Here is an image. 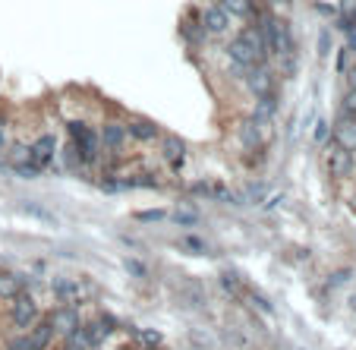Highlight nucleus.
<instances>
[{"label": "nucleus", "instance_id": "nucleus-1", "mask_svg": "<svg viewBox=\"0 0 356 350\" xmlns=\"http://www.w3.org/2000/svg\"><path fill=\"white\" fill-rule=\"evenodd\" d=\"M10 319H13L16 328H32V325L38 322V303H35L26 290H19V294L13 296V316Z\"/></svg>", "mask_w": 356, "mask_h": 350}, {"label": "nucleus", "instance_id": "nucleus-2", "mask_svg": "<svg viewBox=\"0 0 356 350\" xmlns=\"http://www.w3.org/2000/svg\"><path fill=\"white\" fill-rule=\"evenodd\" d=\"M246 79V88L256 98H262V95H271L275 92V76H271V70L265 67V63H256V67H249V73L243 76Z\"/></svg>", "mask_w": 356, "mask_h": 350}, {"label": "nucleus", "instance_id": "nucleus-3", "mask_svg": "<svg viewBox=\"0 0 356 350\" xmlns=\"http://www.w3.org/2000/svg\"><path fill=\"white\" fill-rule=\"evenodd\" d=\"M227 57L230 61H236V63H246V67H256V63H265L262 57L256 54V47L249 45L243 35H236V38H230L227 41Z\"/></svg>", "mask_w": 356, "mask_h": 350}, {"label": "nucleus", "instance_id": "nucleus-4", "mask_svg": "<svg viewBox=\"0 0 356 350\" xmlns=\"http://www.w3.org/2000/svg\"><path fill=\"white\" fill-rule=\"evenodd\" d=\"M199 22L205 26V32H209V35H224V32L230 29V16L224 13L218 3H209V7L202 10V13H199Z\"/></svg>", "mask_w": 356, "mask_h": 350}, {"label": "nucleus", "instance_id": "nucleus-5", "mask_svg": "<svg viewBox=\"0 0 356 350\" xmlns=\"http://www.w3.org/2000/svg\"><path fill=\"white\" fill-rule=\"evenodd\" d=\"M54 155H57V139L51 133L38 136V139L32 142V164H38L41 170H44L47 164H54Z\"/></svg>", "mask_w": 356, "mask_h": 350}, {"label": "nucleus", "instance_id": "nucleus-6", "mask_svg": "<svg viewBox=\"0 0 356 350\" xmlns=\"http://www.w3.org/2000/svg\"><path fill=\"white\" fill-rule=\"evenodd\" d=\"M328 170L334 177H347L353 170V148H343V145H334L328 152Z\"/></svg>", "mask_w": 356, "mask_h": 350}, {"label": "nucleus", "instance_id": "nucleus-7", "mask_svg": "<svg viewBox=\"0 0 356 350\" xmlns=\"http://www.w3.org/2000/svg\"><path fill=\"white\" fill-rule=\"evenodd\" d=\"M161 155L174 170H183V164H186L183 161V158H186V142H183L180 136H168L161 145Z\"/></svg>", "mask_w": 356, "mask_h": 350}, {"label": "nucleus", "instance_id": "nucleus-8", "mask_svg": "<svg viewBox=\"0 0 356 350\" xmlns=\"http://www.w3.org/2000/svg\"><path fill=\"white\" fill-rule=\"evenodd\" d=\"M218 7H221L230 19H246L249 22V19H256L259 16V10H256L252 0H218Z\"/></svg>", "mask_w": 356, "mask_h": 350}, {"label": "nucleus", "instance_id": "nucleus-9", "mask_svg": "<svg viewBox=\"0 0 356 350\" xmlns=\"http://www.w3.org/2000/svg\"><path fill=\"white\" fill-rule=\"evenodd\" d=\"M51 294H54V300H60V303H76L82 287L73 278H54V281H51Z\"/></svg>", "mask_w": 356, "mask_h": 350}, {"label": "nucleus", "instance_id": "nucleus-10", "mask_svg": "<svg viewBox=\"0 0 356 350\" xmlns=\"http://www.w3.org/2000/svg\"><path fill=\"white\" fill-rule=\"evenodd\" d=\"M265 136H268V123H259V120H252V117H249V120H243L240 139H243V145H246V148L262 145Z\"/></svg>", "mask_w": 356, "mask_h": 350}, {"label": "nucleus", "instance_id": "nucleus-11", "mask_svg": "<svg viewBox=\"0 0 356 350\" xmlns=\"http://www.w3.org/2000/svg\"><path fill=\"white\" fill-rule=\"evenodd\" d=\"M51 325H54L57 335H67V331H73L76 325H82L79 310H76V306H63V310H57L54 316H51Z\"/></svg>", "mask_w": 356, "mask_h": 350}, {"label": "nucleus", "instance_id": "nucleus-12", "mask_svg": "<svg viewBox=\"0 0 356 350\" xmlns=\"http://www.w3.org/2000/svg\"><path fill=\"white\" fill-rule=\"evenodd\" d=\"M101 145L111 148V152H120L123 142H127V127H120V123H104V129L98 133Z\"/></svg>", "mask_w": 356, "mask_h": 350}, {"label": "nucleus", "instance_id": "nucleus-13", "mask_svg": "<svg viewBox=\"0 0 356 350\" xmlns=\"http://www.w3.org/2000/svg\"><path fill=\"white\" fill-rule=\"evenodd\" d=\"M54 325H51V319H44V322H35L32 331H29V341H32L35 350H47L51 347V341H54Z\"/></svg>", "mask_w": 356, "mask_h": 350}, {"label": "nucleus", "instance_id": "nucleus-14", "mask_svg": "<svg viewBox=\"0 0 356 350\" xmlns=\"http://www.w3.org/2000/svg\"><path fill=\"white\" fill-rule=\"evenodd\" d=\"M277 108H281V102H277V95H262V98H256V108H252V120L259 123H271V117L277 114Z\"/></svg>", "mask_w": 356, "mask_h": 350}, {"label": "nucleus", "instance_id": "nucleus-15", "mask_svg": "<svg viewBox=\"0 0 356 350\" xmlns=\"http://www.w3.org/2000/svg\"><path fill=\"white\" fill-rule=\"evenodd\" d=\"M180 35H183V41L193 45V47H202L205 41H209V32H205V26H202L199 19H183L180 22Z\"/></svg>", "mask_w": 356, "mask_h": 350}, {"label": "nucleus", "instance_id": "nucleus-16", "mask_svg": "<svg viewBox=\"0 0 356 350\" xmlns=\"http://www.w3.org/2000/svg\"><path fill=\"white\" fill-rule=\"evenodd\" d=\"M127 136H133V139L139 142H152L158 136V127L152 120H142V117H133V120L127 123Z\"/></svg>", "mask_w": 356, "mask_h": 350}, {"label": "nucleus", "instance_id": "nucleus-17", "mask_svg": "<svg viewBox=\"0 0 356 350\" xmlns=\"http://www.w3.org/2000/svg\"><path fill=\"white\" fill-rule=\"evenodd\" d=\"M63 347H67V350H92V341H88L86 322L76 325L73 331H67V335H63Z\"/></svg>", "mask_w": 356, "mask_h": 350}, {"label": "nucleus", "instance_id": "nucleus-18", "mask_svg": "<svg viewBox=\"0 0 356 350\" xmlns=\"http://www.w3.org/2000/svg\"><path fill=\"white\" fill-rule=\"evenodd\" d=\"M32 161V145L29 142H13L7 148V164L10 168H19V164H29Z\"/></svg>", "mask_w": 356, "mask_h": 350}, {"label": "nucleus", "instance_id": "nucleus-19", "mask_svg": "<svg viewBox=\"0 0 356 350\" xmlns=\"http://www.w3.org/2000/svg\"><path fill=\"white\" fill-rule=\"evenodd\" d=\"M334 136H337V145H343V148H353L356 145V123L353 120H337V129H334Z\"/></svg>", "mask_w": 356, "mask_h": 350}, {"label": "nucleus", "instance_id": "nucleus-20", "mask_svg": "<svg viewBox=\"0 0 356 350\" xmlns=\"http://www.w3.org/2000/svg\"><path fill=\"white\" fill-rule=\"evenodd\" d=\"M26 287V281H22L19 275H0V296H7V300H13L19 290Z\"/></svg>", "mask_w": 356, "mask_h": 350}, {"label": "nucleus", "instance_id": "nucleus-21", "mask_svg": "<svg viewBox=\"0 0 356 350\" xmlns=\"http://www.w3.org/2000/svg\"><path fill=\"white\" fill-rule=\"evenodd\" d=\"M86 331H88V341H92V347H101V344L111 337V331L104 328V322H101V319H95V322H86Z\"/></svg>", "mask_w": 356, "mask_h": 350}, {"label": "nucleus", "instance_id": "nucleus-22", "mask_svg": "<svg viewBox=\"0 0 356 350\" xmlns=\"http://www.w3.org/2000/svg\"><path fill=\"white\" fill-rule=\"evenodd\" d=\"M180 249H183V253H195V256H202V253H209V243L202 240V237L189 234V237H183V240H180Z\"/></svg>", "mask_w": 356, "mask_h": 350}, {"label": "nucleus", "instance_id": "nucleus-23", "mask_svg": "<svg viewBox=\"0 0 356 350\" xmlns=\"http://www.w3.org/2000/svg\"><path fill=\"white\" fill-rule=\"evenodd\" d=\"M341 117L356 123V88H350V92L341 98Z\"/></svg>", "mask_w": 356, "mask_h": 350}, {"label": "nucleus", "instance_id": "nucleus-24", "mask_svg": "<svg viewBox=\"0 0 356 350\" xmlns=\"http://www.w3.org/2000/svg\"><path fill=\"white\" fill-rule=\"evenodd\" d=\"M265 193H268V186L256 180V183H246V193H243V199H246V202H262Z\"/></svg>", "mask_w": 356, "mask_h": 350}, {"label": "nucleus", "instance_id": "nucleus-25", "mask_svg": "<svg viewBox=\"0 0 356 350\" xmlns=\"http://www.w3.org/2000/svg\"><path fill=\"white\" fill-rule=\"evenodd\" d=\"M277 63H281V73L284 76H293L296 73V51H284V54H275Z\"/></svg>", "mask_w": 356, "mask_h": 350}, {"label": "nucleus", "instance_id": "nucleus-26", "mask_svg": "<svg viewBox=\"0 0 356 350\" xmlns=\"http://www.w3.org/2000/svg\"><path fill=\"white\" fill-rule=\"evenodd\" d=\"M63 158H67V168H82V152H79V145L76 142H70L67 148H63Z\"/></svg>", "mask_w": 356, "mask_h": 350}, {"label": "nucleus", "instance_id": "nucleus-27", "mask_svg": "<svg viewBox=\"0 0 356 350\" xmlns=\"http://www.w3.org/2000/svg\"><path fill=\"white\" fill-rule=\"evenodd\" d=\"M133 186V180H114V177H108V180H101V189H104V193H123V189H129Z\"/></svg>", "mask_w": 356, "mask_h": 350}, {"label": "nucleus", "instance_id": "nucleus-28", "mask_svg": "<svg viewBox=\"0 0 356 350\" xmlns=\"http://www.w3.org/2000/svg\"><path fill=\"white\" fill-rule=\"evenodd\" d=\"M249 303H252V306H259V310H262L265 316H271V312H275V306H271V300H268V296H262V294H259V290H252V294H249Z\"/></svg>", "mask_w": 356, "mask_h": 350}, {"label": "nucleus", "instance_id": "nucleus-29", "mask_svg": "<svg viewBox=\"0 0 356 350\" xmlns=\"http://www.w3.org/2000/svg\"><path fill=\"white\" fill-rule=\"evenodd\" d=\"M139 341L148 344V347H158V344L164 341V335H161V331H155V328H142L139 331Z\"/></svg>", "mask_w": 356, "mask_h": 350}, {"label": "nucleus", "instance_id": "nucleus-30", "mask_svg": "<svg viewBox=\"0 0 356 350\" xmlns=\"http://www.w3.org/2000/svg\"><path fill=\"white\" fill-rule=\"evenodd\" d=\"M221 284L230 294H240V275H236V271H221Z\"/></svg>", "mask_w": 356, "mask_h": 350}, {"label": "nucleus", "instance_id": "nucleus-31", "mask_svg": "<svg viewBox=\"0 0 356 350\" xmlns=\"http://www.w3.org/2000/svg\"><path fill=\"white\" fill-rule=\"evenodd\" d=\"M350 67H353V51L341 47V54H337V73H350Z\"/></svg>", "mask_w": 356, "mask_h": 350}, {"label": "nucleus", "instance_id": "nucleus-32", "mask_svg": "<svg viewBox=\"0 0 356 350\" xmlns=\"http://www.w3.org/2000/svg\"><path fill=\"white\" fill-rule=\"evenodd\" d=\"M174 221H177V224H199V212H193V209L174 212Z\"/></svg>", "mask_w": 356, "mask_h": 350}, {"label": "nucleus", "instance_id": "nucleus-33", "mask_svg": "<svg viewBox=\"0 0 356 350\" xmlns=\"http://www.w3.org/2000/svg\"><path fill=\"white\" fill-rule=\"evenodd\" d=\"M13 170H16L19 177H29V180L41 174V168H38V164H32V161H29V164H19V168H13Z\"/></svg>", "mask_w": 356, "mask_h": 350}, {"label": "nucleus", "instance_id": "nucleus-34", "mask_svg": "<svg viewBox=\"0 0 356 350\" xmlns=\"http://www.w3.org/2000/svg\"><path fill=\"white\" fill-rule=\"evenodd\" d=\"M328 51H331V32L325 29V32L318 35V57H328Z\"/></svg>", "mask_w": 356, "mask_h": 350}, {"label": "nucleus", "instance_id": "nucleus-35", "mask_svg": "<svg viewBox=\"0 0 356 350\" xmlns=\"http://www.w3.org/2000/svg\"><path fill=\"white\" fill-rule=\"evenodd\" d=\"M22 209H26V215L38 218V221H44V224H54V218H51V215H44V212L38 209V205H22Z\"/></svg>", "mask_w": 356, "mask_h": 350}, {"label": "nucleus", "instance_id": "nucleus-36", "mask_svg": "<svg viewBox=\"0 0 356 350\" xmlns=\"http://www.w3.org/2000/svg\"><path fill=\"white\" fill-rule=\"evenodd\" d=\"M350 275H353V271H350V269H343V271H334V275L328 278V287H337V284H347V281H350Z\"/></svg>", "mask_w": 356, "mask_h": 350}, {"label": "nucleus", "instance_id": "nucleus-37", "mask_svg": "<svg viewBox=\"0 0 356 350\" xmlns=\"http://www.w3.org/2000/svg\"><path fill=\"white\" fill-rule=\"evenodd\" d=\"M136 218H139V221H164V218H168V215H164L161 209H152V212H139V215H136Z\"/></svg>", "mask_w": 356, "mask_h": 350}, {"label": "nucleus", "instance_id": "nucleus-38", "mask_svg": "<svg viewBox=\"0 0 356 350\" xmlns=\"http://www.w3.org/2000/svg\"><path fill=\"white\" fill-rule=\"evenodd\" d=\"M312 139H316L318 145H325V142H328V123L318 120V123H316V136H312Z\"/></svg>", "mask_w": 356, "mask_h": 350}, {"label": "nucleus", "instance_id": "nucleus-39", "mask_svg": "<svg viewBox=\"0 0 356 350\" xmlns=\"http://www.w3.org/2000/svg\"><path fill=\"white\" fill-rule=\"evenodd\" d=\"M7 350H35V347H32V341H29V337H13V341L7 344Z\"/></svg>", "mask_w": 356, "mask_h": 350}, {"label": "nucleus", "instance_id": "nucleus-40", "mask_svg": "<svg viewBox=\"0 0 356 350\" xmlns=\"http://www.w3.org/2000/svg\"><path fill=\"white\" fill-rule=\"evenodd\" d=\"M127 271H129V275H136V278H142V275H145V265H139L136 259H127Z\"/></svg>", "mask_w": 356, "mask_h": 350}, {"label": "nucleus", "instance_id": "nucleus-41", "mask_svg": "<svg viewBox=\"0 0 356 350\" xmlns=\"http://www.w3.org/2000/svg\"><path fill=\"white\" fill-rule=\"evenodd\" d=\"M341 13L343 16H353L356 13V0H341Z\"/></svg>", "mask_w": 356, "mask_h": 350}, {"label": "nucleus", "instance_id": "nucleus-42", "mask_svg": "<svg viewBox=\"0 0 356 350\" xmlns=\"http://www.w3.org/2000/svg\"><path fill=\"white\" fill-rule=\"evenodd\" d=\"M350 82H353V88H356V67H350Z\"/></svg>", "mask_w": 356, "mask_h": 350}, {"label": "nucleus", "instance_id": "nucleus-43", "mask_svg": "<svg viewBox=\"0 0 356 350\" xmlns=\"http://www.w3.org/2000/svg\"><path fill=\"white\" fill-rule=\"evenodd\" d=\"M353 306H356V300H353Z\"/></svg>", "mask_w": 356, "mask_h": 350}, {"label": "nucleus", "instance_id": "nucleus-44", "mask_svg": "<svg viewBox=\"0 0 356 350\" xmlns=\"http://www.w3.org/2000/svg\"><path fill=\"white\" fill-rule=\"evenodd\" d=\"M353 19H356V13H353Z\"/></svg>", "mask_w": 356, "mask_h": 350}]
</instances>
